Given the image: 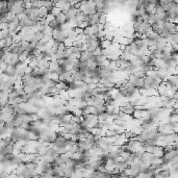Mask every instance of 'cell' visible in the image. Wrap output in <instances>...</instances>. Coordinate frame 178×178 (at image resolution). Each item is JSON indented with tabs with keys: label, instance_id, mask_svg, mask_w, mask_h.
<instances>
[{
	"label": "cell",
	"instance_id": "cell-1",
	"mask_svg": "<svg viewBox=\"0 0 178 178\" xmlns=\"http://www.w3.org/2000/svg\"><path fill=\"white\" fill-rule=\"evenodd\" d=\"M120 109H121L122 111H124L126 115H134V111H136V106L134 105H132V104L130 103V102H128L127 104H125L124 106H121L120 107Z\"/></svg>",
	"mask_w": 178,
	"mask_h": 178
},
{
	"label": "cell",
	"instance_id": "cell-2",
	"mask_svg": "<svg viewBox=\"0 0 178 178\" xmlns=\"http://www.w3.org/2000/svg\"><path fill=\"white\" fill-rule=\"evenodd\" d=\"M13 152H14V144H10L5 147H0V156H4Z\"/></svg>",
	"mask_w": 178,
	"mask_h": 178
},
{
	"label": "cell",
	"instance_id": "cell-3",
	"mask_svg": "<svg viewBox=\"0 0 178 178\" xmlns=\"http://www.w3.org/2000/svg\"><path fill=\"white\" fill-rule=\"evenodd\" d=\"M4 73H6L10 77H16L17 76V67L10 64L8 65V68L5 69Z\"/></svg>",
	"mask_w": 178,
	"mask_h": 178
},
{
	"label": "cell",
	"instance_id": "cell-4",
	"mask_svg": "<svg viewBox=\"0 0 178 178\" xmlns=\"http://www.w3.org/2000/svg\"><path fill=\"white\" fill-rule=\"evenodd\" d=\"M94 56V53L90 50H84V51L81 52V55H80V58L79 60H88V59L92 58V57Z\"/></svg>",
	"mask_w": 178,
	"mask_h": 178
},
{
	"label": "cell",
	"instance_id": "cell-5",
	"mask_svg": "<svg viewBox=\"0 0 178 178\" xmlns=\"http://www.w3.org/2000/svg\"><path fill=\"white\" fill-rule=\"evenodd\" d=\"M90 18H91V20H90L89 22V25H95V24H99V22H100V17H99V13L97 12L96 14H93V15H90Z\"/></svg>",
	"mask_w": 178,
	"mask_h": 178
},
{
	"label": "cell",
	"instance_id": "cell-6",
	"mask_svg": "<svg viewBox=\"0 0 178 178\" xmlns=\"http://www.w3.org/2000/svg\"><path fill=\"white\" fill-rule=\"evenodd\" d=\"M128 167H129V165L127 163L126 159H124V161H117V163H116V168H118L121 172L122 171H125Z\"/></svg>",
	"mask_w": 178,
	"mask_h": 178
},
{
	"label": "cell",
	"instance_id": "cell-7",
	"mask_svg": "<svg viewBox=\"0 0 178 178\" xmlns=\"http://www.w3.org/2000/svg\"><path fill=\"white\" fill-rule=\"evenodd\" d=\"M113 43H114V42H113V41H111V40L103 39V40H101V44H100V46H101L103 49H111Z\"/></svg>",
	"mask_w": 178,
	"mask_h": 178
},
{
	"label": "cell",
	"instance_id": "cell-8",
	"mask_svg": "<svg viewBox=\"0 0 178 178\" xmlns=\"http://www.w3.org/2000/svg\"><path fill=\"white\" fill-rule=\"evenodd\" d=\"M56 20L58 21L59 24L63 25V24H65V23H66V22L68 21V18H67V16L65 15V13L62 12V13H60V14H59V15L56 17Z\"/></svg>",
	"mask_w": 178,
	"mask_h": 178
},
{
	"label": "cell",
	"instance_id": "cell-9",
	"mask_svg": "<svg viewBox=\"0 0 178 178\" xmlns=\"http://www.w3.org/2000/svg\"><path fill=\"white\" fill-rule=\"evenodd\" d=\"M65 57V53H64V51H62V50H59V49H57L56 51L53 53V58L52 59H60V58H64Z\"/></svg>",
	"mask_w": 178,
	"mask_h": 178
},
{
	"label": "cell",
	"instance_id": "cell-10",
	"mask_svg": "<svg viewBox=\"0 0 178 178\" xmlns=\"http://www.w3.org/2000/svg\"><path fill=\"white\" fill-rule=\"evenodd\" d=\"M83 35H95V30H94V27L89 25L88 27H86L83 29Z\"/></svg>",
	"mask_w": 178,
	"mask_h": 178
},
{
	"label": "cell",
	"instance_id": "cell-11",
	"mask_svg": "<svg viewBox=\"0 0 178 178\" xmlns=\"http://www.w3.org/2000/svg\"><path fill=\"white\" fill-rule=\"evenodd\" d=\"M130 62H131V64L134 65V66H136V67H138V68H140V67L142 66V65L144 64V60H143V59L136 58V56H134V58L131 59Z\"/></svg>",
	"mask_w": 178,
	"mask_h": 178
},
{
	"label": "cell",
	"instance_id": "cell-12",
	"mask_svg": "<svg viewBox=\"0 0 178 178\" xmlns=\"http://www.w3.org/2000/svg\"><path fill=\"white\" fill-rule=\"evenodd\" d=\"M59 67V63L57 59H52L49 62V69L50 70H56Z\"/></svg>",
	"mask_w": 178,
	"mask_h": 178
},
{
	"label": "cell",
	"instance_id": "cell-13",
	"mask_svg": "<svg viewBox=\"0 0 178 178\" xmlns=\"http://www.w3.org/2000/svg\"><path fill=\"white\" fill-rule=\"evenodd\" d=\"M39 10H40V18H46L48 14L50 13L49 10L46 8V6H44V5H43L42 8H40Z\"/></svg>",
	"mask_w": 178,
	"mask_h": 178
},
{
	"label": "cell",
	"instance_id": "cell-14",
	"mask_svg": "<svg viewBox=\"0 0 178 178\" xmlns=\"http://www.w3.org/2000/svg\"><path fill=\"white\" fill-rule=\"evenodd\" d=\"M83 111L84 114H95V111H96V107L93 106V105H88L83 108Z\"/></svg>",
	"mask_w": 178,
	"mask_h": 178
},
{
	"label": "cell",
	"instance_id": "cell-15",
	"mask_svg": "<svg viewBox=\"0 0 178 178\" xmlns=\"http://www.w3.org/2000/svg\"><path fill=\"white\" fill-rule=\"evenodd\" d=\"M20 63V58H19V54L18 53H14L13 54V57L10 59V65H14V66H17L18 64Z\"/></svg>",
	"mask_w": 178,
	"mask_h": 178
},
{
	"label": "cell",
	"instance_id": "cell-16",
	"mask_svg": "<svg viewBox=\"0 0 178 178\" xmlns=\"http://www.w3.org/2000/svg\"><path fill=\"white\" fill-rule=\"evenodd\" d=\"M108 118H109L108 113H107V111H105V109H104V111H102L101 114L99 115L98 120H102V121H106V120H108Z\"/></svg>",
	"mask_w": 178,
	"mask_h": 178
},
{
	"label": "cell",
	"instance_id": "cell-17",
	"mask_svg": "<svg viewBox=\"0 0 178 178\" xmlns=\"http://www.w3.org/2000/svg\"><path fill=\"white\" fill-rule=\"evenodd\" d=\"M87 64H88V67H89L91 70H95V69H97V68H98V65H97L96 63H95L94 60H93V58L88 59V60H87Z\"/></svg>",
	"mask_w": 178,
	"mask_h": 178
},
{
	"label": "cell",
	"instance_id": "cell-18",
	"mask_svg": "<svg viewBox=\"0 0 178 178\" xmlns=\"http://www.w3.org/2000/svg\"><path fill=\"white\" fill-rule=\"evenodd\" d=\"M165 13H166V10L163 8V6H161V5L158 3V4L156 5V8H155V14L159 16V15H163Z\"/></svg>",
	"mask_w": 178,
	"mask_h": 178
},
{
	"label": "cell",
	"instance_id": "cell-19",
	"mask_svg": "<svg viewBox=\"0 0 178 178\" xmlns=\"http://www.w3.org/2000/svg\"><path fill=\"white\" fill-rule=\"evenodd\" d=\"M13 53L12 51H8L6 53H5V55L4 56H1V58H3L5 60V63H8V65H10V59H12V57H13Z\"/></svg>",
	"mask_w": 178,
	"mask_h": 178
},
{
	"label": "cell",
	"instance_id": "cell-20",
	"mask_svg": "<svg viewBox=\"0 0 178 178\" xmlns=\"http://www.w3.org/2000/svg\"><path fill=\"white\" fill-rule=\"evenodd\" d=\"M132 116H134V118H136V119L144 118V109L143 111H141V109H136Z\"/></svg>",
	"mask_w": 178,
	"mask_h": 178
},
{
	"label": "cell",
	"instance_id": "cell-21",
	"mask_svg": "<svg viewBox=\"0 0 178 178\" xmlns=\"http://www.w3.org/2000/svg\"><path fill=\"white\" fill-rule=\"evenodd\" d=\"M45 19H46V25H49V24H50V22H52L53 20L56 19V17H55V16L53 15L52 13H49V14H48V15H47V17L45 18Z\"/></svg>",
	"mask_w": 178,
	"mask_h": 178
},
{
	"label": "cell",
	"instance_id": "cell-22",
	"mask_svg": "<svg viewBox=\"0 0 178 178\" xmlns=\"http://www.w3.org/2000/svg\"><path fill=\"white\" fill-rule=\"evenodd\" d=\"M31 3H32V8H42L43 6V1L42 0H31Z\"/></svg>",
	"mask_w": 178,
	"mask_h": 178
},
{
	"label": "cell",
	"instance_id": "cell-23",
	"mask_svg": "<svg viewBox=\"0 0 178 178\" xmlns=\"http://www.w3.org/2000/svg\"><path fill=\"white\" fill-rule=\"evenodd\" d=\"M19 58H20V62H21V63H26V60L29 58V57H28V51H25L24 53L20 54Z\"/></svg>",
	"mask_w": 178,
	"mask_h": 178
},
{
	"label": "cell",
	"instance_id": "cell-24",
	"mask_svg": "<svg viewBox=\"0 0 178 178\" xmlns=\"http://www.w3.org/2000/svg\"><path fill=\"white\" fill-rule=\"evenodd\" d=\"M73 43H74V41H72L70 38H67V39L65 40L64 41V44L66 45V47L67 48H69V47H72V46H74L73 45Z\"/></svg>",
	"mask_w": 178,
	"mask_h": 178
},
{
	"label": "cell",
	"instance_id": "cell-25",
	"mask_svg": "<svg viewBox=\"0 0 178 178\" xmlns=\"http://www.w3.org/2000/svg\"><path fill=\"white\" fill-rule=\"evenodd\" d=\"M62 12H63V10H60L59 8H57V6H54V8H52V10H51V13L55 16V17H57V16H58Z\"/></svg>",
	"mask_w": 178,
	"mask_h": 178
},
{
	"label": "cell",
	"instance_id": "cell-26",
	"mask_svg": "<svg viewBox=\"0 0 178 178\" xmlns=\"http://www.w3.org/2000/svg\"><path fill=\"white\" fill-rule=\"evenodd\" d=\"M10 35V29H3L1 30V33H0V39H5Z\"/></svg>",
	"mask_w": 178,
	"mask_h": 178
},
{
	"label": "cell",
	"instance_id": "cell-27",
	"mask_svg": "<svg viewBox=\"0 0 178 178\" xmlns=\"http://www.w3.org/2000/svg\"><path fill=\"white\" fill-rule=\"evenodd\" d=\"M20 43H21V46H22L25 50H27V47L29 46V44H30V42H28L27 40H25V39H23Z\"/></svg>",
	"mask_w": 178,
	"mask_h": 178
},
{
	"label": "cell",
	"instance_id": "cell-28",
	"mask_svg": "<svg viewBox=\"0 0 178 178\" xmlns=\"http://www.w3.org/2000/svg\"><path fill=\"white\" fill-rule=\"evenodd\" d=\"M50 26H51V27H53V28H58V27H60V24H59L58 23V21H57L56 19L55 20H53V21H52V22H50Z\"/></svg>",
	"mask_w": 178,
	"mask_h": 178
},
{
	"label": "cell",
	"instance_id": "cell-29",
	"mask_svg": "<svg viewBox=\"0 0 178 178\" xmlns=\"http://www.w3.org/2000/svg\"><path fill=\"white\" fill-rule=\"evenodd\" d=\"M93 53H94V55H100L102 54V47L101 46H98V47L96 48V49L93 51Z\"/></svg>",
	"mask_w": 178,
	"mask_h": 178
},
{
	"label": "cell",
	"instance_id": "cell-30",
	"mask_svg": "<svg viewBox=\"0 0 178 178\" xmlns=\"http://www.w3.org/2000/svg\"><path fill=\"white\" fill-rule=\"evenodd\" d=\"M8 27H10V24H8V22L1 23V25H0V29H1V30H3V29H8Z\"/></svg>",
	"mask_w": 178,
	"mask_h": 178
},
{
	"label": "cell",
	"instance_id": "cell-31",
	"mask_svg": "<svg viewBox=\"0 0 178 178\" xmlns=\"http://www.w3.org/2000/svg\"><path fill=\"white\" fill-rule=\"evenodd\" d=\"M90 20H91V18H90V15L83 14V16H82V21H84V22H90Z\"/></svg>",
	"mask_w": 178,
	"mask_h": 178
},
{
	"label": "cell",
	"instance_id": "cell-32",
	"mask_svg": "<svg viewBox=\"0 0 178 178\" xmlns=\"http://www.w3.org/2000/svg\"><path fill=\"white\" fill-rule=\"evenodd\" d=\"M74 29H75V31L77 32V35H82V33H83V28H81V27H75Z\"/></svg>",
	"mask_w": 178,
	"mask_h": 178
},
{
	"label": "cell",
	"instance_id": "cell-33",
	"mask_svg": "<svg viewBox=\"0 0 178 178\" xmlns=\"http://www.w3.org/2000/svg\"><path fill=\"white\" fill-rule=\"evenodd\" d=\"M88 26H89V22H84V21H82L78 27H81V28H83V29H84V28L88 27Z\"/></svg>",
	"mask_w": 178,
	"mask_h": 178
},
{
	"label": "cell",
	"instance_id": "cell-34",
	"mask_svg": "<svg viewBox=\"0 0 178 178\" xmlns=\"http://www.w3.org/2000/svg\"><path fill=\"white\" fill-rule=\"evenodd\" d=\"M66 48H67V47H66V45L64 44V42H63V43H59V46H58V49H59V50L64 51V50L66 49Z\"/></svg>",
	"mask_w": 178,
	"mask_h": 178
},
{
	"label": "cell",
	"instance_id": "cell-35",
	"mask_svg": "<svg viewBox=\"0 0 178 178\" xmlns=\"http://www.w3.org/2000/svg\"><path fill=\"white\" fill-rule=\"evenodd\" d=\"M58 1H59V0H53V2H55V4H56V3L58 2Z\"/></svg>",
	"mask_w": 178,
	"mask_h": 178
},
{
	"label": "cell",
	"instance_id": "cell-36",
	"mask_svg": "<svg viewBox=\"0 0 178 178\" xmlns=\"http://www.w3.org/2000/svg\"><path fill=\"white\" fill-rule=\"evenodd\" d=\"M173 1H174V2L176 3V4H178V0H173Z\"/></svg>",
	"mask_w": 178,
	"mask_h": 178
}]
</instances>
